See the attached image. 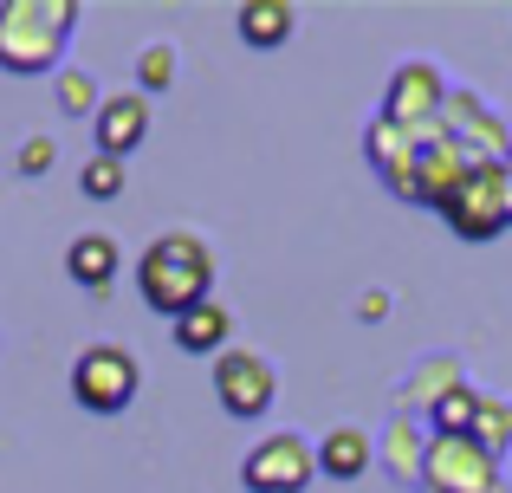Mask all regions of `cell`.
<instances>
[{"label":"cell","mask_w":512,"mask_h":493,"mask_svg":"<svg viewBox=\"0 0 512 493\" xmlns=\"http://www.w3.org/2000/svg\"><path fill=\"white\" fill-rule=\"evenodd\" d=\"M137 292L156 318H182L214 299V247L195 228H169L137 253Z\"/></svg>","instance_id":"obj_1"},{"label":"cell","mask_w":512,"mask_h":493,"mask_svg":"<svg viewBox=\"0 0 512 493\" xmlns=\"http://www.w3.org/2000/svg\"><path fill=\"white\" fill-rule=\"evenodd\" d=\"M376 461V435L357 429V422H344V429H331L325 442H318V474L325 481H363Z\"/></svg>","instance_id":"obj_14"},{"label":"cell","mask_w":512,"mask_h":493,"mask_svg":"<svg viewBox=\"0 0 512 493\" xmlns=\"http://www.w3.org/2000/svg\"><path fill=\"white\" fill-rule=\"evenodd\" d=\"M448 72H441L435 59H402L396 72H389V85H383V124H396V130H409V137H428V130L441 124V111H448Z\"/></svg>","instance_id":"obj_5"},{"label":"cell","mask_w":512,"mask_h":493,"mask_svg":"<svg viewBox=\"0 0 512 493\" xmlns=\"http://www.w3.org/2000/svg\"><path fill=\"white\" fill-rule=\"evenodd\" d=\"M78 189H85L91 202H117V195H124V163H117V156H98V150H91V156H85V169H78Z\"/></svg>","instance_id":"obj_19"},{"label":"cell","mask_w":512,"mask_h":493,"mask_svg":"<svg viewBox=\"0 0 512 493\" xmlns=\"http://www.w3.org/2000/svg\"><path fill=\"white\" fill-rule=\"evenodd\" d=\"M415 150H422V137H409V130L370 117V130H363V156H370V169H376V176H383L396 195H402V182H409V169H415Z\"/></svg>","instance_id":"obj_12"},{"label":"cell","mask_w":512,"mask_h":493,"mask_svg":"<svg viewBox=\"0 0 512 493\" xmlns=\"http://www.w3.org/2000/svg\"><path fill=\"white\" fill-rule=\"evenodd\" d=\"M461 383H467L461 357H428V364H422V370H415V377H409V403L435 409L441 396H448V390H461ZM409 403H402V409H409Z\"/></svg>","instance_id":"obj_17"},{"label":"cell","mask_w":512,"mask_h":493,"mask_svg":"<svg viewBox=\"0 0 512 493\" xmlns=\"http://www.w3.org/2000/svg\"><path fill=\"white\" fill-rule=\"evenodd\" d=\"M98 78H91V72H78V65H65V72H59V111L65 117H98Z\"/></svg>","instance_id":"obj_21"},{"label":"cell","mask_w":512,"mask_h":493,"mask_svg":"<svg viewBox=\"0 0 512 493\" xmlns=\"http://www.w3.org/2000/svg\"><path fill=\"white\" fill-rule=\"evenodd\" d=\"M137 383H143V370H137V357L124 351V344H85V351L72 357V396H78V409H91V416H124L130 403H137Z\"/></svg>","instance_id":"obj_4"},{"label":"cell","mask_w":512,"mask_h":493,"mask_svg":"<svg viewBox=\"0 0 512 493\" xmlns=\"http://www.w3.org/2000/svg\"><path fill=\"white\" fill-rule=\"evenodd\" d=\"M312 474H318V448L305 442V435H292V429L266 435V442L240 461L247 493H305V487H312Z\"/></svg>","instance_id":"obj_8"},{"label":"cell","mask_w":512,"mask_h":493,"mask_svg":"<svg viewBox=\"0 0 512 493\" xmlns=\"http://www.w3.org/2000/svg\"><path fill=\"white\" fill-rule=\"evenodd\" d=\"M435 130L454 137L474 163H512V124L480 98V91H448V111H441Z\"/></svg>","instance_id":"obj_9"},{"label":"cell","mask_w":512,"mask_h":493,"mask_svg":"<svg viewBox=\"0 0 512 493\" xmlns=\"http://www.w3.org/2000/svg\"><path fill=\"white\" fill-rule=\"evenodd\" d=\"M441 221L461 241H500L512 228V163H474L461 189L441 202Z\"/></svg>","instance_id":"obj_3"},{"label":"cell","mask_w":512,"mask_h":493,"mask_svg":"<svg viewBox=\"0 0 512 493\" xmlns=\"http://www.w3.org/2000/svg\"><path fill=\"white\" fill-rule=\"evenodd\" d=\"M20 169H26V176H46V169H52V143H46V137H33V143L20 150Z\"/></svg>","instance_id":"obj_22"},{"label":"cell","mask_w":512,"mask_h":493,"mask_svg":"<svg viewBox=\"0 0 512 493\" xmlns=\"http://www.w3.org/2000/svg\"><path fill=\"white\" fill-rule=\"evenodd\" d=\"M234 26H240L247 46H286L292 26H299V7H286V0H247L234 13Z\"/></svg>","instance_id":"obj_16"},{"label":"cell","mask_w":512,"mask_h":493,"mask_svg":"<svg viewBox=\"0 0 512 493\" xmlns=\"http://www.w3.org/2000/svg\"><path fill=\"white\" fill-rule=\"evenodd\" d=\"M474 442H480V448H493V455H506V448H512V403H500V396H480Z\"/></svg>","instance_id":"obj_20"},{"label":"cell","mask_w":512,"mask_h":493,"mask_svg":"<svg viewBox=\"0 0 512 493\" xmlns=\"http://www.w3.org/2000/svg\"><path fill=\"white\" fill-rule=\"evenodd\" d=\"M376 461H383L396 481L422 487V461H428V435H422V416L415 409H396L383 429V442H376Z\"/></svg>","instance_id":"obj_11"},{"label":"cell","mask_w":512,"mask_h":493,"mask_svg":"<svg viewBox=\"0 0 512 493\" xmlns=\"http://www.w3.org/2000/svg\"><path fill=\"white\" fill-rule=\"evenodd\" d=\"M175 85V46L169 39H150V46L137 52V91L143 98H156V91Z\"/></svg>","instance_id":"obj_18"},{"label":"cell","mask_w":512,"mask_h":493,"mask_svg":"<svg viewBox=\"0 0 512 493\" xmlns=\"http://www.w3.org/2000/svg\"><path fill=\"white\" fill-rule=\"evenodd\" d=\"M227 338H234V312H227L221 299H208V305H195V312L175 318V344H182L188 357H221Z\"/></svg>","instance_id":"obj_15"},{"label":"cell","mask_w":512,"mask_h":493,"mask_svg":"<svg viewBox=\"0 0 512 493\" xmlns=\"http://www.w3.org/2000/svg\"><path fill=\"white\" fill-rule=\"evenodd\" d=\"M422 493H506V468L474 435H428Z\"/></svg>","instance_id":"obj_6"},{"label":"cell","mask_w":512,"mask_h":493,"mask_svg":"<svg viewBox=\"0 0 512 493\" xmlns=\"http://www.w3.org/2000/svg\"><path fill=\"white\" fill-rule=\"evenodd\" d=\"M117 266H124L117 234H72V247H65V273H72L85 292H111L117 286Z\"/></svg>","instance_id":"obj_13"},{"label":"cell","mask_w":512,"mask_h":493,"mask_svg":"<svg viewBox=\"0 0 512 493\" xmlns=\"http://www.w3.org/2000/svg\"><path fill=\"white\" fill-rule=\"evenodd\" d=\"M91 130H98V156H117V163H124V156L150 137V98H143V91H111V98L98 104V117H91Z\"/></svg>","instance_id":"obj_10"},{"label":"cell","mask_w":512,"mask_h":493,"mask_svg":"<svg viewBox=\"0 0 512 493\" xmlns=\"http://www.w3.org/2000/svg\"><path fill=\"white\" fill-rule=\"evenodd\" d=\"M78 26V0H0V72H59Z\"/></svg>","instance_id":"obj_2"},{"label":"cell","mask_w":512,"mask_h":493,"mask_svg":"<svg viewBox=\"0 0 512 493\" xmlns=\"http://www.w3.org/2000/svg\"><path fill=\"white\" fill-rule=\"evenodd\" d=\"M273 396H279V370L266 364L260 351L227 344V351L214 357V403H221L234 422H260L266 409H273Z\"/></svg>","instance_id":"obj_7"}]
</instances>
